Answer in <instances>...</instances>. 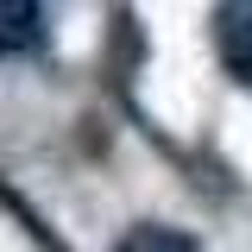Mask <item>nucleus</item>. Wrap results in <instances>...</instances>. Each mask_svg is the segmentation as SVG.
Returning a JSON list of instances; mask_svg holds the SVG:
<instances>
[{"mask_svg":"<svg viewBox=\"0 0 252 252\" xmlns=\"http://www.w3.org/2000/svg\"><path fill=\"white\" fill-rule=\"evenodd\" d=\"M51 38V13L32 0H0V57H26Z\"/></svg>","mask_w":252,"mask_h":252,"instance_id":"obj_2","label":"nucleus"},{"mask_svg":"<svg viewBox=\"0 0 252 252\" xmlns=\"http://www.w3.org/2000/svg\"><path fill=\"white\" fill-rule=\"evenodd\" d=\"M114 252H202V246L189 240L183 227H158V220H145V227H132Z\"/></svg>","mask_w":252,"mask_h":252,"instance_id":"obj_3","label":"nucleus"},{"mask_svg":"<svg viewBox=\"0 0 252 252\" xmlns=\"http://www.w3.org/2000/svg\"><path fill=\"white\" fill-rule=\"evenodd\" d=\"M215 51H220V63H227V76L252 89V0L215 13Z\"/></svg>","mask_w":252,"mask_h":252,"instance_id":"obj_1","label":"nucleus"}]
</instances>
